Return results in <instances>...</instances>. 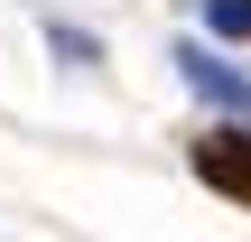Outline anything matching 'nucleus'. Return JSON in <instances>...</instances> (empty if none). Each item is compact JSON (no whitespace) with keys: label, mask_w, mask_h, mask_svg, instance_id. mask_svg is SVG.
<instances>
[{"label":"nucleus","mask_w":251,"mask_h":242,"mask_svg":"<svg viewBox=\"0 0 251 242\" xmlns=\"http://www.w3.org/2000/svg\"><path fill=\"white\" fill-rule=\"evenodd\" d=\"M205 28L214 37H251V0H205Z\"/></svg>","instance_id":"nucleus-3"},{"label":"nucleus","mask_w":251,"mask_h":242,"mask_svg":"<svg viewBox=\"0 0 251 242\" xmlns=\"http://www.w3.org/2000/svg\"><path fill=\"white\" fill-rule=\"evenodd\" d=\"M196 177L251 215V121H233V131H205V140H196Z\"/></svg>","instance_id":"nucleus-1"},{"label":"nucleus","mask_w":251,"mask_h":242,"mask_svg":"<svg viewBox=\"0 0 251 242\" xmlns=\"http://www.w3.org/2000/svg\"><path fill=\"white\" fill-rule=\"evenodd\" d=\"M177 65H186V84H196L205 103H224V112L251 121V75L242 65H224V56H205V47H177Z\"/></svg>","instance_id":"nucleus-2"}]
</instances>
